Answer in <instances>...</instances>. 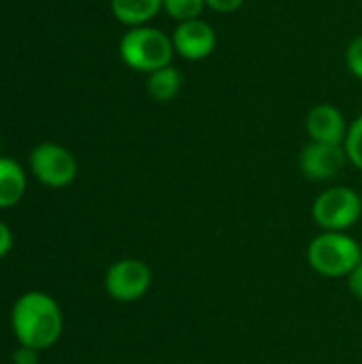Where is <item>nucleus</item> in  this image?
<instances>
[{
    "label": "nucleus",
    "mask_w": 362,
    "mask_h": 364,
    "mask_svg": "<svg viewBox=\"0 0 362 364\" xmlns=\"http://www.w3.org/2000/svg\"><path fill=\"white\" fill-rule=\"evenodd\" d=\"M205 0H164V11L169 17H173L175 21H190V19H198L205 11Z\"/></svg>",
    "instance_id": "obj_13"
},
{
    "label": "nucleus",
    "mask_w": 362,
    "mask_h": 364,
    "mask_svg": "<svg viewBox=\"0 0 362 364\" xmlns=\"http://www.w3.org/2000/svg\"><path fill=\"white\" fill-rule=\"evenodd\" d=\"M361 245L346 232L324 230L307 247L309 267L331 279L348 277L361 264Z\"/></svg>",
    "instance_id": "obj_3"
},
{
    "label": "nucleus",
    "mask_w": 362,
    "mask_h": 364,
    "mask_svg": "<svg viewBox=\"0 0 362 364\" xmlns=\"http://www.w3.org/2000/svg\"><path fill=\"white\" fill-rule=\"evenodd\" d=\"M151 286V269L137 258L113 262L105 275V290L117 303H134L147 294Z\"/></svg>",
    "instance_id": "obj_6"
},
{
    "label": "nucleus",
    "mask_w": 362,
    "mask_h": 364,
    "mask_svg": "<svg viewBox=\"0 0 362 364\" xmlns=\"http://www.w3.org/2000/svg\"><path fill=\"white\" fill-rule=\"evenodd\" d=\"M305 128L312 141L329 143V145H344L348 134V124L344 113L333 105H316L305 119Z\"/></svg>",
    "instance_id": "obj_9"
},
{
    "label": "nucleus",
    "mask_w": 362,
    "mask_h": 364,
    "mask_svg": "<svg viewBox=\"0 0 362 364\" xmlns=\"http://www.w3.org/2000/svg\"><path fill=\"white\" fill-rule=\"evenodd\" d=\"M348 162V154L344 145L329 143H307L301 151L299 166L301 173L312 181H329L335 179Z\"/></svg>",
    "instance_id": "obj_7"
},
{
    "label": "nucleus",
    "mask_w": 362,
    "mask_h": 364,
    "mask_svg": "<svg viewBox=\"0 0 362 364\" xmlns=\"http://www.w3.org/2000/svg\"><path fill=\"white\" fill-rule=\"evenodd\" d=\"M13 250V232L11 228L0 220V258H4Z\"/></svg>",
    "instance_id": "obj_18"
},
{
    "label": "nucleus",
    "mask_w": 362,
    "mask_h": 364,
    "mask_svg": "<svg viewBox=\"0 0 362 364\" xmlns=\"http://www.w3.org/2000/svg\"><path fill=\"white\" fill-rule=\"evenodd\" d=\"M11 328L19 346L43 352L53 348L62 337L64 316L53 296L32 290L13 303Z\"/></svg>",
    "instance_id": "obj_1"
},
{
    "label": "nucleus",
    "mask_w": 362,
    "mask_h": 364,
    "mask_svg": "<svg viewBox=\"0 0 362 364\" xmlns=\"http://www.w3.org/2000/svg\"><path fill=\"white\" fill-rule=\"evenodd\" d=\"M11 360H13V364H38V350L19 346V348L13 352Z\"/></svg>",
    "instance_id": "obj_16"
},
{
    "label": "nucleus",
    "mask_w": 362,
    "mask_h": 364,
    "mask_svg": "<svg viewBox=\"0 0 362 364\" xmlns=\"http://www.w3.org/2000/svg\"><path fill=\"white\" fill-rule=\"evenodd\" d=\"M314 220L322 230L346 232L352 228L362 215L361 194L352 188L337 186L324 190L314 203Z\"/></svg>",
    "instance_id": "obj_4"
},
{
    "label": "nucleus",
    "mask_w": 362,
    "mask_h": 364,
    "mask_svg": "<svg viewBox=\"0 0 362 364\" xmlns=\"http://www.w3.org/2000/svg\"><path fill=\"white\" fill-rule=\"evenodd\" d=\"M346 62H348L350 73L362 79V34L350 43V47L346 51Z\"/></svg>",
    "instance_id": "obj_15"
},
{
    "label": "nucleus",
    "mask_w": 362,
    "mask_h": 364,
    "mask_svg": "<svg viewBox=\"0 0 362 364\" xmlns=\"http://www.w3.org/2000/svg\"><path fill=\"white\" fill-rule=\"evenodd\" d=\"M181 85H183V77L173 64L164 66L147 77V94L158 102L173 100L181 92Z\"/></svg>",
    "instance_id": "obj_12"
},
{
    "label": "nucleus",
    "mask_w": 362,
    "mask_h": 364,
    "mask_svg": "<svg viewBox=\"0 0 362 364\" xmlns=\"http://www.w3.org/2000/svg\"><path fill=\"white\" fill-rule=\"evenodd\" d=\"M171 38H173L175 53H179L183 60H190V62L209 58L218 45L215 30L211 28V23H207L201 17L177 23Z\"/></svg>",
    "instance_id": "obj_8"
},
{
    "label": "nucleus",
    "mask_w": 362,
    "mask_h": 364,
    "mask_svg": "<svg viewBox=\"0 0 362 364\" xmlns=\"http://www.w3.org/2000/svg\"><path fill=\"white\" fill-rule=\"evenodd\" d=\"M30 171L47 188H66L77 177V160L58 143H41L30 154Z\"/></svg>",
    "instance_id": "obj_5"
},
{
    "label": "nucleus",
    "mask_w": 362,
    "mask_h": 364,
    "mask_svg": "<svg viewBox=\"0 0 362 364\" xmlns=\"http://www.w3.org/2000/svg\"><path fill=\"white\" fill-rule=\"evenodd\" d=\"M173 38L151 26H137L130 28L119 41V55L122 60L139 73H156L173 62Z\"/></svg>",
    "instance_id": "obj_2"
},
{
    "label": "nucleus",
    "mask_w": 362,
    "mask_h": 364,
    "mask_svg": "<svg viewBox=\"0 0 362 364\" xmlns=\"http://www.w3.org/2000/svg\"><path fill=\"white\" fill-rule=\"evenodd\" d=\"M361 264H362V256H361Z\"/></svg>",
    "instance_id": "obj_20"
},
{
    "label": "nucleus",
    "mask_w": 362,
    "mask_h": 364,
    "mask_svg": "<svg viewBox=\"0 0 362 364\" xmlns=\"http://www.w3.org/2000/svg\"><path fill=\"white\" fill-rule=\"evenodd\" d=\"M344 147H346V154H348V162H352L356 168L362 171V115H358L348 126Z\"/></svg>",
    "instance_id": "obj_14"
},
{
    "label": "nucleus",
    "mask_w": 362,
    "mask_h": 364,
    "mask_svg": "<svg viewBox=\"0 0 362 364\" xmlns=\"http://www.w3.org/2000/svg\"><path fill=\"white\" fill-rule=\"evenodd\" d=\"M361 200H362V194H361Z\"/></svg>",
    "instance_id": "obj_21"
},
{
    "label": "nucleus",
    "mask_w": 362,
    "mask_h": 364,
    "mask_svg": "<svg viewBox=\"0 0 362 364\" xmlns=\"http://www.w3.org/2000/svg\"><path fill=\"white\" fill-rule=\"evenodd\" d=\"M26 173L19 162L0 158V209L15 207L26 194Z\"/></svg>",
    "instance_id": "obj_10"
},
{
    "label": "nucleus",
    "mask_w": 362,
    "mask_h": 364,
    "mask_svg": "<svg viewBox=\"0 0 362 364\" xmlns=\"http://www.w3.org/2000/svg\"><path fill=\"white\" fill-rule=\"evenodd\" d=\"M348 286H350V292L362 301V264H358L350 275H348Z\"/></svg>",
    "instance_id": "obj_19"
},
{
    "label": "nucleus",
    "mask_w": 362,
    "mask_h": 364,
    "mask_svg": "<svg viewBox=\"0 0 362 364\" xmlns=\"http://www.w3.org/2000/svg\"><path fill=\"white\" fill-rule=\"evenodd\" d=\"M164 6V0H111V11L117 21L137 28L151 21Z\"/></svg>",
    "instance_id": "obj_11"
},
{
    "label": "nucleus",
    "mask_w": 362,
    "mask_h": 364,
    "mask_svg": "<svg viewBox=\"0 0 362 364\" xmlns=\"http://www.w3.org/2000/svg\"><path fill=\"white\" fill-rule=\"evenodd\" d=\"M205 4L215 13H235L243 4V0H205Z\"/></svg>",
    "instance_id": "obj_17"
}]
</instances>
